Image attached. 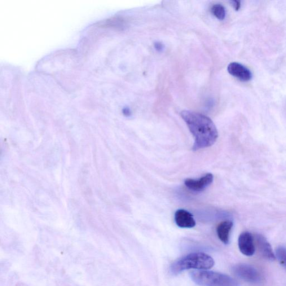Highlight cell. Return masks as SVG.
Here are the masks:
<instances>
[{
  "instance_id": "cell-1",
  "label": "cell",
  "mask_w": 286,
  "mask_h": 286,
  "mask_svg": "<svg viewBox=\"0 0 286 286\" xmlns=\"http://www.w3.org/2000/svg\"><path fill=\"white\" fill-rule=\"evenodd\" d=\"M181 115L195 138L193 151L209 147L216 142L218 132L214 123L209 117L190 111L182 112Z\"/></svg>"
},
{
  "instance_id": "cell-2",
  "label": "cell",
  "mask_w": 286,
  "mask_h": 286,
  "mask_svg": "<svg viewBox=\"0 0 286 286\" xmlns=\"http://www.w3.org/2000/svg\"><path fill=\"white\" fill-rule=\"evenodd\" d=\"M215 265L213 258L204 253H194L187 255L175 262L171 267L172 272L179 274L183 271L196 269L208 270Z\"/></svg>"
},
{
  "instance_id": "cell-3",
  "label": "cell",
  "mask_w": 286,
  "mask_h": 286,
  "mask_svg": "<svg viewBox=\"0 0 286 286\" xmlns=\"http://www.w3.org/2000/svg\"><path fill=\"white\" fill-rule=\"evenodd\" d=\"M191 279L201 286H239L238 283L229 276L213 271L192 272Z\"/></svg>"
},
{
  "instance_id": "cell-4",
  "label": "cell",
  "mask_w": 286,
  "mask_h": 286,
  "mask_svg": "<svg viewBox=\"0 0 286 286\" xmlns=\"http://www.w3.org/2000/svg\"><path fill=\"white\" fill-rule=\"evenodd\" d=\"M232 272L239 279L251 283H259L262 280L260 272L251 266L247 265H236L232 268Z\"/></svg>"
},
{
  "instance_id": "cell-5",
  "label": "cell",
  "mask_w": 286,
  "mask_h": 286,
  "mask_svg": "<svg viewBox=\"0 0 286 286\" xmlns=\"http://www.w3.org/2000/svg\"><path fill=\"white\" fill-rule=\"evenodd\" d=\"M254 237L248 231L242 232L238 239L240 251L246 256H252L255 252Z\"/></svg>"
},
{
  "instance_id": "cell-6",
  "label": "cell",
  "mask_w": 286,
  "mask_h": 286,
  "mask_svg": "<svg viewBox=\"0 0 286 286\" xmlns=\"http://www.w3.org/2000/svg\"><path fill=\"white\" fill-rule=\"evenodd\" d=\"M228 72L241 81L246 82L251 80L252 73L248 68L239 63L232 62L228 67Z\"/></svg>"
},
{
  "instance_id": "cell-7",
  "label": "cell",
  "mask_w": 286,
  "mask_h": 286,
  "mask_svg": "<svg viewBox=\"0 0 286 286\" xmlns=\"http://www.w3.org/2000/svg\"><path fill=\"white\" fill-rule=\"evenodd\" d=\"M213 175L206 174L199 179H187L184 181L186 186L193 191L199 192L204 190L213 181Z\"/></svg>"
},
{
  "instance_id": "cell-8",
  "label": "cell",
  "mask_w": 286,
  "mask_h": 286,
  "mask_svg": "<svg viewBox=\"0 0 286 286\" xmlns=\"http://www.w3.org/2000/svg\"><path fill=\"white\" fill-rule=\"evenodd\" d=\"M176 224L182 228H192L196 226V222L192 215L187 211L180 209L175 213Z\"/></svg>"
},
{
  "instance_id": "cell-9",
  "label": "cell",
  "mask_w": 286,
  "mask_h": 286,
  "mask_svg": "<svg viewBox=\"0 0 286 286\" xmlns=\"http://www.w3.org/2000/svg\"><path fill=\"white\" fill-rule=\"evenodd\" d=\"M256 240L258 248L262 256L268 260H275L276 258L275 254L273 252L269 242L267 240L265 237L260 234H257L256 236Z\"/></svg>"
},
{
  "instance_id": "cell-10",
  "label": "cell",
  "mask_w": 286,
  "mask_h": 286,
  "mask_svg": "<svg viewBox=\"0 0 286 286\" xmlns=\"http://www.w3.org/2000/svg\"><path fill=\"white\" fill-rule=\"evenodd\" d=\"M233 227V223L230 221H226L219 224L217 227V234L220 240L223 243L228 244L229 242L230 233Z\"/></svg>"
},
{
  "instance_id": "cell-11",
  "label": "cell",
  "mask_w": 286,
  "mask_h": 286,
  "mask_svg": "<svg viewBox=\"0 0 286 286\" xmlns=\"http://www.w3.org/2000/svg\"><path fill=\"white\" fill-rule=\"evenodd\" d=\"M211 11L218 19L223 20L225 19L226 16V8L221 4H215L211 8Z\"/></svg>"
},
{
  "instance_id": "cell-12",
  "label": "cell",
  "mask_w": 286,
  "mask_h": 286,
  "mask_svg": "<svg viewBox=\"0 0 286 286\" xmlns=\"http://www.w3.org/2000/svg\"><path fill=\"white\" fill-rule=\"evenodd\" d=\"M275 256L281 265L286 268V248L279 246L276 249Z\"/></svg>"
},
{
  "instance_id": "cell-13",
  "label": "cell",
  "mask_w": 286,
  "mask_h": 286,
  "mask_svg": "<svg viewBox=\"0 0 286 286\" xmlns=\"http://www.w3.org/2000/svg\"><path fill=\"white\" fill-rule=\"evenodd\" d=\"M232 5L235 8V10L237 11L239 10L240 8L241 3L240 1H231Z\"/></svg>"
},
{
  "instance_id": "cell-14",
  "label": "cell",
  "mask_w": 286,
  "mask_h": 286,
  "mask_svg": "<svg viewBox=\"0 0 286 286\" xmlns=\"http://www.w3.org/2000/svg\"><path fill=\"white\" fill-rule=\"evenodd\" d=\"M156 49L158 51H162L164 50V46L160 43H157L155 44Z\"/></svg>"
}]
</instances>
